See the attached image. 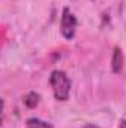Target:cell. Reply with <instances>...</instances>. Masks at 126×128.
Segmentation results:
<instances>
[{
    "instance_id": "5b68a950",
    "label": "cell",
    "mask_w": 126,
    "mask_h": 128,
    "mask_svg": "<svg viewBox=\"0 0 126 128\" xmlns=\"http://www.w3.org/2000/svg\"><path fill=\"white\" fill-rule=\"evenodd\" d=\"M27 128H54L51 124L42 121V119H37V118H30L27 121Z\"/></svg>"
},
{
    "instance_id": "6da1fadb",
    "label": "cell",
    "mask_w": 126,
    "mask_h": 128,
    "mask_svg": "<svg viewBox=\"0 0 126 128\" xmlns=\"http://www.w3.org/2000/svg\"><path fill=\"white\" fill-rule=\"evenodd\" d=\"M49 84L52 86L54 96L58 101H67L70 97V90H71V80L68 76L61 72V70H54L49 78Z\"/></svg>"
},
{
    "instance_id": "52a82bcc",
    "label": "cell",
    "mask_w": 126,
    "mask_h": 128,
    "mask_svg": "<svg viewBox=\"0 0 126 128\" xmlns=\"http://www.w3.org/2000/svg\"><path fill=\"white\" fill-rule=\"evenodd\" d=\"M83 128H99V127H96V125H94V124H86Z\"/></svg>"
},
{
    "instance_id": "7a4b0ae2",
    "label": "cell",
    "mask_w": 126,
    "mask_h": 128,
    "mask_svg": "<svg viewBox=\"0 0 126 128\" xmlns=\"http://www.w3.org/2000/svg\"><path fill=\"white\" fill-rule=\"evenodd\" d=\"M76 28H77V20L76 16L71 14V10L68 8H64L63 16H61V34L65 39L71 40L76 34Z\"/></svg>"
},
{
    "instance_id": "3957f363",
    "label": "cell",
    "mask_w": 126,
    "mask_h": 128,
    "mask_svg": "<svg viewBox=\"0 0 126 128\" xmlns=\"http://www.w3.org/2000/svg\"><path fill=\"white\" fill-rule=\"evenodd\" d=\"M122 68H123V54H122V49L116 46L113 52V60H111V70L113 73H120Z\"/></svg>"
},
{
    "instance_id": "277c9868",
    "label": "cell",
    "mask_w": 126,
    "mask_h": 128,
    "mask_svg": "<svg viewBox=\"0 0 126 128\" xmlns=\"http://www.w3.org/2000/svg\"><path fill=\"white\" fill-rule=\"evenodd\" d=\"M39 101H40V96H39L37 92H28L27 96L24 97V104H25L28 109H34V107H37Z\"/></svg>"
},
{
    "instance_id": "8992f818",
    "label": "cell",
    "mask_w": 126,
    "mask_h": 128,
    "mask_svg": "<svg viewBox=\"0 0 126 128\" xmlns=\"http://www.w3.org/2000/svg\"><path fill=\"white\" fill-rule=\"evenodd\" d=\"M119 128H126V119H122V121H120V125H119Z\"/></svg>"
}]
</instances>
